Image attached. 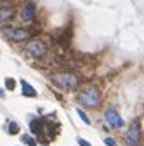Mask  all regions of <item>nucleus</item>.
I'll return each instance as SVG.
<instances>
[{"mask_svg":"<svg viewBox=\"0 0 144 146\" xmlns=\"http://www.w3.org/2000/svg\"><path fill=\"white\" fill-rule=\"evenodd\" d=\"M52 82L58 86H61L65 90H75L80 85V78L70 72H63V73H53L52 75Z\"/></svg>","mask_w":144,"mask_h":146,"instance_id":"1","label":"nucleus"},{"mask_svg":"<svg viewBox=\"0 0 144 146\" xmlns=\"http://www.w3.org/2000/svg\"><path fill=\"white\" fill-rule=\"evenodd\" d=\"M78 100H80L81 105L90 106V108H94V106H98L99 101H101V93H99V90L96 86H88V88H85V90L80 93Z\"/></svg>","mask_w":144,"mask_h":146,"instance_id":"2","label":"nucleus"},{"mask_svg":"<svg viewBox=\"0 0 144 146\" xmlns=\"http://www.w3.org/2000/svg\"><path fill=\"white\" fill-rule=\"evenodd\" d=\"M2 96H5V93H3V88H0V98Z\"/></svg>","mask_w":144,"mask_h":146,"instance_id":"17","label":"nucleus"},{"mask_svg":"<svg viewBox=\"0 0 144 146\" xmlns=\"http://www.w3.org/2000/svg\"><path fill=\"white\" fill-rule=\"evenodd\" d=\"M20 17H22V20L23 22H32L33 20V17H35V3H27L25 7H23V10H22V13H20Z\"/></svg>","mask_w":144,"mask_h":146,"instance_id":"7","label":"nucleus"},{"mask_svg":"<svg viewBox=\"0 0 144 146\" xmlns=\"http://www.w3.org/2000/svg\"><path fill=\"white\" fill-rule=\"evenodd\" d=\"M78 145H80V146H91L90 143L86 141V139H81V138H80V139H78Z\"/></svg>","mask_w":144,"mask_h":146,"instance_id":"15","label":"nucleus"},{"mask_svg":"<svg viewBox=\"0 0 144 146\" xmlns=\"http://www.w3.org/2000/svg\"><path fill=\"white\" fill-rule=\"evenodd\" d=\"M5 88L7 90H15V80L13 78H5Z\"/></svg>","mask_w":144,"mask_h":146,"instance_id":"12","label":"nucleus"},{"mask_svg":"<svg viewBox=\"0 0 144 146\" xmlns=\"http://www.w3.org/2000/svg\"><path fill=\"white\" fill-rule=\"evenodd\" d=\"M104 145H108V146H116V139H113V138H104Z\"/></svg>","mask_w":144,"mask_h":146,"instance_id":"14","label":"nucleus"},{"mask_svg":"<svg viewBox=\"0 0 144 146\" xmlns=\"http://www.w3.org/2000/svg\"><path fill=\"white\" fill-rule=\"evenodd\" d=\"M126 143L129 146H139V141H141V128H139V123H133L131 128L127 129L126 133Z\"/></svg>","mask_w":144,"mask_h":146,"instance_id":"5","label":"nucleus"},{"mask_svg":"<svg viewBox=\"0 0 144 146\" xmlns=\"http://www.w3.org/2000/svg\"><path fill=\"white\" fill-rule=\"evenodd\" d=\"M28 126H30V131L36 135V136H43V123H40V121H36V119H32L30 123H28Z\"/></svg>","mask_w":144,"mask_h":146,"instance_id":"10","label":"nucleus"},{"mask_svg":"<svg viewBox=\"0 0 144 146\" xmlns=\"http://www.w3.org/2000/svg\"><path fill=\"white\" fill-rule=\"evenodd\" d=\"M106 121H108L109 125L113 128H121L123 125H124V121H123V118L119 116V113H118L116 110H113V108H109L106 110Z\"/></svg>","mask_w":144,"mask_h":146,"instance_id":"6","label":"nucleus"},{"mask_svg":"<svg viewBox=\"0 0 144 146\" xmlns=\"http://www.w3.org/2000/svg\"><path fill=\"white\" fill-rule=\"evenodd\" d=\"M25 52H27L30 56H33V58H42L43 55L46 53V45L43 42H28L27 45H25Z\"/></svg>","mask_w":144,"mask_h":146,"instance_id":"4","label":"nucleus"},{"mask_svg":"<svg viewBox=\"0 0 144 146\" xmlns=\"http://www.w3.org/2000/svg\"><path fill=\"white\" fill-rule=\"evenodd\" d=\"M18 131H20V126H18L17 123H13V121H12V123L9 125V133H10V135H17Z\"/></svg>","mask_w":144,"mask_h":146,"instance_id":"11","label":"nucleus"},{"mask_svg":"<svg viewBox=\"0 0 144 146\" xmlns=\"http://www.w3.org/2000/svg\"><path fill=\"white\" fill-rule=\"evenodd\" d=\"M2 35L10 42H27V40H30V32L23 30V28L5 27L2 28Z\"/></svg>","mask_w":144,"mask_h":146,"instance_id":"3","label":"nucleus"},{"mask_svg":"<svg viewBox=\"0 0 144 146\" xmlns=\"http://www.w3.org/2000/svg\"><path fill=\"white\" fill-rule=\"evenodd\" d=\"M15 15V9H12V7H5V9H0V23H5V22H9L12 20Z\"/></svg>","mask_w":144,"mask_h":146,"instance_id":"9","label":"nucleus"},{"mask_svg":"<svg viewBox=\"0 0 144 146\" xmlns=\"http://www.w3.org/2000/svg\"><path fill=\"white\" fill-rule=\"evenodd\" d=\"M22 95L23 96H27V98H35L36 96V90L30 85V83H27L25 80H22Z\"/></svg>","mask_w":144,"mask_h":146,"instance_id":"8","label":"nucleus"},{"mask_svg":"<svg viewBox=\"0 0 144 146\" xmlns=\"http://www.w3.org/2000/svg\"><path fill=\"white\" fill-rule=\"evenodd\" d=\"M78 115H80V118L83 119V121H85L86 125H90V118H88V115H86V113H85L83 110H78Z\"/></svg>","mask_w":144,"mask_h":146,"instance_id":"13","label":"nucleus"},{"mask_svg":"<svg viewBox=\"0 0 144 146\" xmlns=\"http://www.w3.org/2000/svg\"><path fill=\"white\" fill-rule=\"evenodd\" d=\"M25 141H27L30 146H36V143H35V139H32V138H25Z\"/></svg>","mask_w":144,"mask_h":146,"instance_id":"16","label":"nucleus"}]
</instances>
